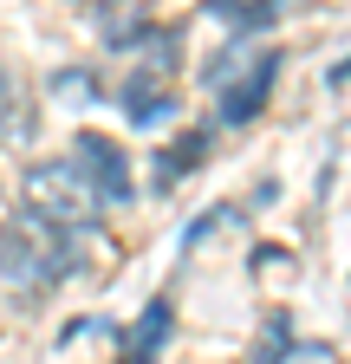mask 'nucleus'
Listing matches in <instances>:
<instances>
[{
    "mask_svg": "<svg viewBox=\"0 0 351 364\" xmlns=\"http://www.w3.org/2000/svg\"><path fill=\"white\" fill-rule=\"evenodd\" d=\"M78 267V235L33 208H14L7 221H0V280L20 287V293H39L65 280V273Z\"/></svg>",
    "mask_w": 351,
    "mask_h": 364,
    "instance_id": "f257e3e1",
    "label": "nucleus"
},
{
    "mask_svg": "<svg viewBox=\"0 0 351 364\" xmlns=\"http://www.w3.org/2000/svg\"><path fill=\"white\" fill-rule=\"evenodd\" d=\"M20 196H26V208H33V215H46V221L72 228V235H92V228H98V215H104L98 189L78 176V163H72V156L26 163V176H20Z\"/></svg>",
    "mask_w": 351,
    "mask_h": 364,
    "instance_id": "f03ea898",
    "label": "nucleus"
},
{
    "mask_svg": "<svg viewBox=\"0 0 351 364\" xmlns=\"http://www.w3.org/2000/svg\"><path fill=\"white\" fill-rule=\"evenodd\" d=\"M124 53H130V65H124V85H117V105H124L130 124H156L176 105V33L150 26Z\"/></svg>",
    "mask_w": 351,
    "mask_h": 364,
    "instance_id": "7ed1b4c3",
    "label": "nucleus"
},
{
    "mask_svg": "<svg viewBox=\"0 0 351 364\" xmlns=\"http://www.w3.org/2000/svg\"><path fill=\"white\" fill-rule=\"evenodd\" d=\"M208 85H215V117L222 124H254L280 85V53L274 46H234L228 59L208 65Z\"/></svg>",
    "mask_w": 351,
    "mask_h": 364,
    "instance_id": "20e7f679",
    "label": "nucleus"
},
{
    "mask_svg": "<svg viewBox=\"0 0 351 364\" xmlns=\"http://www.w3.org/2000/svg\"><path fill=\"white\" fill-rule=\"evenodd\" d=\"M72 163H78V176L98 189V202H104V208H130L137 182H130V163H124V150L111 144V136L78 130V136H72Z\"/></svg>",
    "mask_w": 351,
    "mask_h": 364,
    "instance_id": "39448f33",
    "label": "nucleus"
},
{
    "mask_svg": "<svg viewBox=\"0 0 351 364\" xmlns=\"http://www.w3.org/2000/svg\"><path fill=\"white\" fill-rule=\"evenodd\" d=\"M169 326H176V299H150L144 318L124 332V364H163V345H169Z\"/></svg>",
    "mask_w": 351,
    "mask_h": 364,
    "instance_id": "423d86ee",
    "label": "nucleus"
},
{
    "mask_svg": "<svg viewBox=\"0 0 351 364\" xmlns=\"http://www.w3.org/2000/svg\"><path fill=\"white\" fill-rule=\"evenodd\" d=\"M208 150H215V130H208V124H195V130L176 136V144H163V150H156V189H176V182H189V176L208 163Z\"/></svg>",
    "mask_w": 351,
    "mask_h": 364,
    "instance_id": "0eeeda50",
    "label": "nucleus"
},
{
    "mask_svg": "<svg viewBox=\"0 0 351 364\" xmlns=\"http://www.w3.org/2000/svg\"><path fill=\"white\" fill-rule=\"evenodd\" d=\"M72 7H85L98 26H104V39L111 46H130V39H144L150 26H144V0H72Z\"/></svg>",
    "mask_w": 351,
    "mask_h": 364,
    "instance_id": "6e6552de",
    "label": "nucleus"
},
{
    "mask_svg": "<svg viewBox=\"0 0 351 364\" xmlns=\"http://www.w3.org/2000/svg\"><path fill=\"white\" fill-rule=\"evenodd\" d=\"M280 7H286V0H208V14H215V20H228L234 33H260V26H274Z\"/></svg>",
    "mask_w": 351,
    "mask_h": 364,
    "instance_id": "1a4fd4ad",
    "label": "nucleus"
},
{
    "mask_svg": "<svg viewBox=\"0 0 351 364\" xmlns=\"http://www.w3.org/2000/svg\"><path fill=\"white\" fill-rule=\"evenodd\" d=\"M26 136V117H20V85L0 72V144H20Z\"/></svg>",
    "mask_w": 351,
    "mask_h": 364,
    "instance_id": "9d476101",
    "label": "nucleus"
},
{
    "mask_svg": "<svg viewBox=\"0 0 351 364\" xmlns=\"http://www.w3.org/2000/svg\"><path fill=\"white\" fill-rule=\"evenodd\" d=\"M53 91H59V98H85V91H92V72H59Z\"/></svg>",
    "mask_w": 351,
    "mask_h": 364,
    "instance_id": "9b49d317",
    "label": "nucleus"
},
{
    "mask_svg": "<svg viewBox=\"0 0 351 364\" xmlns=\"http://www.w3.org/2000/svg\"><path fill=\"white\" fill-rule=\"evenodd\" d=\"M332 85H351V59H345V65H332Z\"/></svg>",
    "mask_w": 351,
    "mask_h": 364,
    "instance_id": "f8f14e48",
    "label": "nucleus"
}]
</instances>
